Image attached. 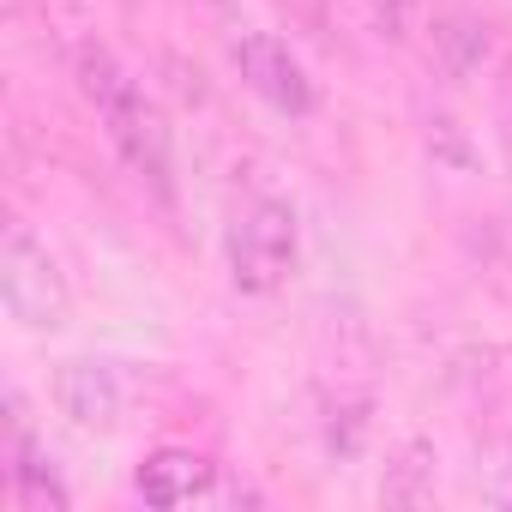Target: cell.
Here are the masks:
<instances>
[{"label": "cell", "instance_id": "cell-8", "mask_svg": "<svg viewBox=\"0 0 512 512\" xmlns=\"http://www.w3.org/2000/svg\"><path fill=\"white\" fill-rule=\"evenodd\" d=\"M362 7H368L374 31H380L386 43H404V37L416 31V7H422V0H362Z\"/></svg>", "mask_w": 512, "mask_h": 512}, {"label": "cell", "instance_id": "cell-4", "mask_svg": "<svg viewBox=\"0 0 512 512\" xmlns=\"http://www.w3.org/2000/svg\"><path fill=\"white\" fill-rule=\"evenodd\" d=\"M235 73H241V85L253 97L272 103L278 115H314V79L290 55V43H278L272 31H241L235 37Z\"/></svg>", "mask_w": 512, "mask_h": 512}, {"label": "cell", "instance_id": "cell-2", "mask_svg": "<svg viewBox=\"0 0 512 512\" xmlns=\"http://www.w3.org/2000/svg\"><path fill=\"white\" fill-rule=\"evenodd\" d=\"M296 266V211L284 199H253L229 223V284L241 296H272Z\"/></svg>", "mask_w": 512, "mask_h": 512}, {"label": "cell", "instance_id": "cell-1", "mask_svg": "<svg viewBox=\"0 0 512 512\" xmlns=\"http://www.w3.org/2000/svg\"><path fill=\"white\" fill-rule=\"evenodd\" d=\"M73 73H79V91H85V103H91V115H97V127H103V139L115 145V157L169 205V127H163V115H157V103L139 91V79L115 61V49L109 43H79V55H73Z\"/></svg>", "mask_w": 512, "mask_h": 512}, {"label": "cell", "instance_id": "cell-6", "mask_svg": "<svg viewBox=\"0 0 512 512\" xmlns=\"http://www.w3.org/2000/svg\"><path fill=\"white\" fill-rule=\"evenodd\" d=\"M55 404H61V416L73 428H109L121 416V386L97 362H67L55 374Z\"/></svg>", "mask_w": 512, "mask_h": 512}, {"label": "cell", "instance_id": "cell-7", "mask_svg": "<svg viewBox=\"0 0 512 512\" xmlns=\"http://www.w3.org/2000/svg\"><path fill=\"white\" fill-rule=\"evenodd\" d=\"M428 494H434V452H428L422 440H410V446L398 452L392 476H386V500H398V506H422Z\"/></svg>", "mask_w": 512, "mask_h": 512}, {"label": "cell", "instance_id": "cell-5", "mask_svg": "<svg viewBox=\"0 0 512 512\" xmlns=\"http://www.w3.org/2000/svg\"><path fill=\"white\" fill-rule=\"evenodd\" d=\"M133 488L151 500V506H193V500H211L217 494V464L205 452H187V446H163L139 464Z\"/></svg>", "mask_w": 512, "mask_h": 512}, {"label": "cell", "instance_id": "cell-3", "mask_svg": "<svg viewBox=\"0 0 512 512\" xmlns=\"http://www.w3.org/2000/svg\"><path fill=\"white\" fill-rule=\"evenodd\" d=\"M0 302L31 332H55L67 320V278L25 223H7V235H0Z\"/></svg>", "mask_w": 512, "mask_h": 512}]
</instances>
